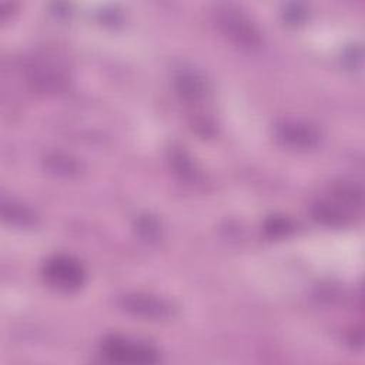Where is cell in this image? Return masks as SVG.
I'll list each match as a JSON object with an SVG mask.
<instances>
[{
    "label": "cell",
    "instance_id": "1",
    "mask_svg": "<svg viewBox=\"0 0 365 365\" xmlns=\"http://www.w3.org/2000/svg\"><path fill=\"white\" fill-rule=\"evenodd\" d=\"M214 19L218 29L234 43L250 48L261 44L259 30L241 9L232 4H218L214 9Z\"/></svg>",
    "mask_w": 365,
    "mask_h": 365
},
{
    "label": "cell",
    "instance_id": "2",
    "mask_svg": "<svg viewBox=\"0 0 365 365\" xmlns=\"http://www.w3.org/2000/svg\"><path fill=\"white\" fill-rule=\"evenodd\" d=\"M103 355L121 364H155L160 361L158 351L147 342L120 335H110L101 344Z\"/></svg>",
    "mask_w": 365,
    "mask_h": 365
},
{
    "label": "cell",
    "instance_id": "3",
    "mask_svg": "<svg viewBox=\"0 0 365 365\" xmlns=\"http://www.w3.org/2000/svg\"><path fill=\"white\" fill-rule=\"evenodd\" d=\"M44 279L60 291H76L86 282L83 264L71 255H54L43 267Z\"/></svg>",
    "mask_w": 365,
    "mask_h": 365
},
{
    "label": "cell",
    "instance_id": "4",
    "mask_svg": "<svg viewBox=\"0 0 365 365\" xmlns=\"http://www.w3.org/2000/svg\"><path fill=\"white\" fill-rule=\"evenodd\" d=\"M27 81L33 88L43 93H58L67 86L64 68L48 57H34L26 67Z\"/></svg>",
    "mask_w": 365,
    "mask_h": 365
},
{
    "label": "cell",
    "instance_id": "5",
    "mask_svg": "<svg viewBox=\"0 0 365 365\" xmlns=\"http://www.w3.org/2000/svg\"><path fill=\"white\" fill-rule=\"evenodd\" d=\"M120 305L133 315L151 319L168 318L174 312L168 301L150 294H127L121 298Z\"/></svg>",
    "mask_w": 365,
    "mask_h": 365
},
{
    "label": "cell",
    "instance_id": "6",
    "mask_svg": "<svg viewBox=\"0 0 365 365\" xmlns=\"http://www.w3.org/2000/svg\"><path fill=\"white\" fill-rule=\"evenodd\" d=\"M278 140L292 148H309L319 140L318 130L299 120H282L275 127Z\"/></svg>",
    "mask_w": 365,
    "mask_h": 365
},
{
    "label": "cell",
    "instance_id": "7",
    "mask_svg": "<svg viewBox=\"0 0 365 365\" xmlns=\"http://www.w3.org/2000/svg\"><path fill=\"white\" fill-rule=\"evenodd\" d=\"M352 211H354L352 208L342 204L334 197L332 200H321L315 202L312 208V214L315 220L332 227L346 224L352 217Z\"/></svg>",
    "mask_w": 365,
    "mask_h": 365
},
{
    "label": "cell",
    "instance_id": "8",
    "mask_svg": "<svg viewBox=\"0 0 365 365\" xmlns=\"http://www.w3.org/2000/svg\"><path fill=\"white\" fill-rule=\"evenodd\" d=\"M175 88L187 101H197L205 94L204 78L192 71H181L175 76Z\"/></svg>",
    "mask_w": 365,
    "mask_h": 365
},
{
    "label": "cell",
    "instance_id": "9",
    "mask_svg": "<svg viewBox=\"0 0 365 365\" xmlns=\"http://www.w3.org/2000/svg\"><path fill=\"white\" fill-rule=\"evenodd\" d=\"M3 217L13 222V224H17V225H24V227H29L34 222V214L23 207L21 204H14V202H10V204H3Z\"/></svg>",
    "mask_w": 365,
    "mask_h": 365
},
{
    "label": "cell",
    "instance_id": "10",
    "mask_svg": "<svg viewBox=\"0 0 365 365\" xmlns=\"http://www.w3.org/2000/svg\"><path fill=\"white\" fill-rule=\"evenodd\" d=\"M265 231L272 237L287 235L288 232L292 231V224L288 218L275 215V217H271L265 221Z\"/></svg>",
    "mask_w": 365,
    "mask_h": 365
},
{
    "label": "cell",
    "instance_id": "11",
    "mask_svg": "<svg viewBox=\"0 0 365 365\" xmlns=\"http://www.w3.org/2000/svg\"><path fill=\"white\" fill-rule=\"evenodd\" d=\"M173 163L175 165V170L182 175V177H194L195 174V167L191 161V158L187 157L184 151H175L173 154Z\"/></svg>",
    "mask_w": 365,
    "mask_h": 365
},
{
    "label": "cell",
    "instance_id": "12",
    "mask_svg": "<svg viewBox=\"0 0 365 365\" xmlns=\"http://www.w3.org/2000/svg\"><path fill=\"white\" fill-rule=\"evenodd\" d=\"M137 230L144 238H154L158 234V224L151 217H141L137 221Z\"/></svg>",
    "mask_w": 365,
    "mask_h": 365
},
{
    "label": "cell",
    "instance_id": "13",
    "mask_svg": "<svg viewBox=\"0 0 365 365\" xmlns=\"http://www.w3.org/2000/svg\"><path fill=\"white\" fill-rule=\"evenodd\" d=\"M50 165L53 167V170H57V171H64L66 174H70V173H74L78 170V165L74 160H70L67 157L61 158L60 155H53L50 160H48Z\"/></svg>",
    "mask_w": 365,
    "mask_h": 365
},
{
    "label": "cell",
    "instance_id": "14",
    "mask_svg": "<svg viewBox=\"0 0 365 365\" xmlns=\"http://www.w3.org/2000/svg\"><path fill=\"white\" fill-rule=\"evenodd\" d=\"M307 10L301 6V4H298V3H292V4H288L287 7H285V10H284V17H285V20H288L289 23H299V21H302L304 20V17H305V13Z\"/></svg>",
    "mask_w": 365,
    "mask_h": 365
}]
</instances>
